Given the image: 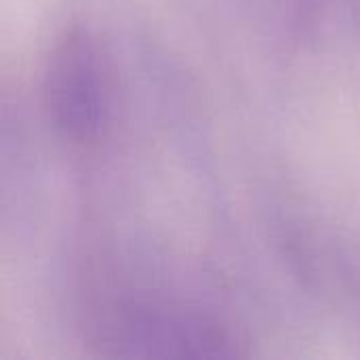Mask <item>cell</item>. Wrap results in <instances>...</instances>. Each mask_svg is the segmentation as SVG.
I'll return each mask as SVG.
<instances>
[{
  "label": "cell",
  "instance_id": "1",
  "mask_svg": "<svg viewBox=\"0 0 360 360\" xmlns=\"http://www.w3.org/2000/svg\"><path fill=\"white\" fill-rule=\"evenodd\" d=\"M46 95L53 116L68 135H91L101 116V82L97 59L82 36L57 46L46 76Z\"/></svg>",
  "mask_w": 360,
  "mask_h": 360
}]
</instances>
